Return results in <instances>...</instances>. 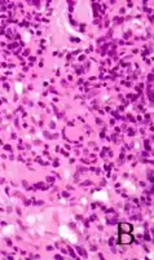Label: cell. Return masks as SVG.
Segmentation results:
<instances>
[{
	"instance_id": "1",
	"label": "cell",
	"mask_w": 154,
	"mask_h": 260,
	"mask_svg": "<svg viewBox=\"0 0 154 260\" xmlns=\"http://www.w3.org/2000/svg\"><path fill=\"white\" fill-rule=\"evenodd\" d=\"M119 242H121V245H128L132 242V237L130 236V233H121Z\"/></svg>"
},
{
	"instance_id": "2",
	"label": "cell",
	"mask_w": 154,
	"mask_h": 260,
	"mask_svg": "<svg viewBox=\"0 0 154 260\" xmlns=\"http://www.w3.org/2000/svg\"><path fill=\"white\" fill-rule=\"evenodd\" d=\"M119 231H121V233H130L131 225L127 223H122V224H119Z\"/></svg>"
}]
</instances>
